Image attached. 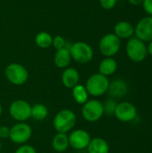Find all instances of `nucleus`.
I'll return each mask as SVG.
<instances>
[{"label": "nucleus", "instance_id": "obj_1", "mask_svg": "<svg viewBox=\"0 0 152 153\" xmlns=\"http://www.w3.org/2000/svg\"><path fill=\"white\" fill-rule=\"evenodd\" d=\"M76 122V114L69 108H65L58 111L54 117L53 126L56 133L67 134L74 128Z\"/></svg>", "mask_w": 152, "mask_h": 153}, {"label": "nucleus", "instance_id": "obj_2", "mask_svg": "<svg viewBox=\"0 0 152 153\" xmlns=\"http://www.w3.org/2000/svg\"><path fill=\"white\" fill-rule=\"evenodd\" d=\"M85 88L90 96L94 98L100 97L108 92L109 80L107 76L97 73L91 74L85 82Z\"/></svg>", "mask_w": 152, "mask_h": 153}, {"label": "nucleus", "instance_id": "obj_3", "mask_svg": "<svg viewBox=\"0 0 152 153\" xmlns=\"http://www.w3.org/2000/svg\"><path fill=\"white\" fill-rule=\"evenodd\" d=\"M125 52L130 60L134 63H141L148 56V48L145 42L133 37L126 42Z\"/></svg>", "mask_w": 152, "mask_h": 153}, {"label": "nucleus", "instance_id": "obj_4", "mask_svg": "<svg viewBox=\"0 0 152 153\" xmlns=\"http://www.w3.org/2000/svg\"><path fill=\"white\" fill-rule=\"evenodd\" d=\"M6 80L15 86H21L27 82L29 79L28 70L21 64L11 63L4 69Z\"/></svg>", "mask_w": 152, "mask_h": 153}, {"label": "nucleus", "instance_id": "obj_5", "mask_svg": "<svg viewBox=\"0 0 152 153\" xmlns=\"http://www.w3.org/2000/svg\"><path fill=\"white\" fill-rule=\"evenodd\" d=\"M72 59L78 64H88L94 56L92 48L84 41H77L71 45L69 48Z\"/></svg>", "mask_w": 152, "mask_h": 153}, {"label": "nucleus", "instance_id": "obj_6", "mask_svg": "<svg viewBox=\"0 0 152 153\" xmlns=\"http://www.w3.org/2000/svg\"><path fill=\"white\" fill-rule=\"evenodd\" d=\"M82 116L84 120L90 123L99 121L104 116L103 103L97 99L89 100L82 105Z\"/></svg>", "mask_w": 152, "mask_h": 153}, {"label": "nucleus", "instance_id": "obj_7", "mask_svg": "<svg viewBox=\"0 0 152 153\" xmlns=\"http://www.w3.org/2000/svg\"><path fill=\"white\" fill-rule=\"evenodd\" d=\"M121 48V39L114 33L104 35L99 43L100 53L106 57H113Z\"/></svg>", "mask_w": 152, "mask_h": 153}, {"label": "nucleus", "instance_id": "obj_8", "mask_svg": "<svg viewBox=\"0 0 152 153\" xmlns=\"http://www.w3.org/2000/svg\"><path fill=\"white\" fill-rule=\"evenodd\" d=\"M32 128L25 122H17L10 128L9 139L15 144H26V143L31 138Z\"/></svg>", "mask_w": 152, "mask_h": 153}, {"label": "nucleus", "instance_id": "obj_9", "mask_svg": "<svg viewBox=\"0 0 152 153\" xmlns=\"http://www.w3.org/2000/svg\"><path fill=\"white\" fill-rule=\"evenodd\" d=\"M31 105L24 100H15L9 107L11 117L17 122H25L30 118Z\"/></svg>", "mask_w": 152, "mask_h": 153}, {"label": "nucleus", "instance_id": "obj_10", "mask_svg": "<svg viewBox=\"0 0 152 153\" xmlns=\"http://www.w3.org/2000/svg\"><path fill=\"white\" fill-rule=\"evenodd\" d=\"M138 115V111L136 107L129 102V101H123L117 103L114 116L117 120L123 123H130L133 122Z\"/></svg>", "mask_w": 152, "mask_h": 153}, {"label": "nucleus", "instance_id": "obj_11", "mask_svg": "<svg viewBox=\"0 0 152 153\" xmlns=\"http://www.w3.org/2000/svg\"><path fill=\"white\" fill-rule=\"evenodd\" d=\"M69 146L76 151H82L87 149L91 137L90 134L84 129L72 130L68 135Z\"/></svg>", "mask_w": 152, "mask_h": 153}, {"label": "nucleus", "instance_id": "obj_12", "mask_svg": "<svg viewBox=\"0 0 152 153\" xmlns=\"http://www.w3.org/2000/svg\"><path fill=\"white\" fill-rule=\"evenodd\" d=\"M134 35L137 39L143 42H151L152 40V16L142 18L134 26Z\"/></svg>", "mask_w": 152, "mask_h": 153}, {"label": "nucleus", "instance_id": "obj_13", "mask_svg": "<svg viewBox=\"0 0 152 153\" xmlns=\"http://www.w3.org/2000/svg\"><path fill=\"white\" fill-rule=\"evenodd\" d=\"M129 87L127 82L123 79H115L109 82V86L108 92L112 97V99H118L125 97L128 92Z\"/></svg>", "mask_w": 152, "mask_h": 153}, {"label": "nucleus", "instance_id": "obj_14", "mask_svg": "<svg viewBox=\"0 0 152 153\" xmlns=\"http://www.w3.org/2000/svg\"><path fill=\"white\" fill-rule=\"evenodd\" d=\"M62 84L67 89H73L74 86L79 84L80 74L77 69L73 67H67L64 69L61 75Z\"/></svg>", "mask_w": 152, "mask_h": 153}, {"label": "nucleus", "instance_id": "obj_15", "mask_svg": "<svg viewBox=\"0 0 152 153\" xmlns=\"http://www.w3.org/2000/svg\"><path fill=\"white\" fill-rule=\"evenodd\" d=\"M114 34L121 39H131L134 35V26L127 21H120L114 27Z\"/></svg>", "mask_w": 152, "mask_h": 153}, {"label": "nucleus", "instance_id": "obj_16", "mask_svg": "<svg viewBox=\"0 0 152 153\" xmlns=\"http://www.w3.org/2000/svg\"><path fill=\"white\" fill-rule=\"evenodd\" d=\"M72 61L69 48H64L56 51L54 56V64L60 69H65L69 66Z\"/></svg>", "mask_w": 152, "mask_h": 153}, {"label": "nucleus", "instance_id": "obj_17", "mask_svg": "<svg viewBox=\"0 0 152 153\" xmlns=\"http://www.w3.org/2000/svg\"><path fill=\"white\" fill-rule=\"evenodd\" d=\"M110 147L108 143L101 137L91 138L88 147V153H109Z\"/></svg>", "mask_w": 152, "mask_h": 153}, {"label": "nucleus", "instance_id": "obj_18", "mask_svg": "<svg viewBox=\"0 0 152 153\" xmlns=\"http://www.w3.org/2000/svg\"><path fill=\"white\" fill-rule=\"evenodd\" d=\"M118 68V64L113 57H105L99 65V73L108 77L113 75Z\"/></svg>", "mask_w": 152, "mask_h": 153}, {"label": "nucleus", "instance_id": "obj_19", "mask_svg": "<svg viewBox=\"0 0 152 153\" xmlns=\"http://www.w3.org/2000/svg\"><path fill=\"white\" fill-rule=\"evenodd\" d=\"M51 145L54 151H56V152H65L70 147L68 135L66 134L56 133L52 139Z\"/></svg>", "mask_w": 152, "mask_h": 153}, {"label": "nucleus", "instance_id": "obj_20", "mask_svg": "<svg viewBox=\"0 0 152 153\" xmlns=\"http://www.w3.org/2000/svg\"><path fill=\"white\" fill-rule=\"evenodd\" d=\"M72 95L74 101L79 105H83L89 100V94L84 85L77 84L72 89Z\"/></svg>", "mask_w": 152, "mask_h": 153}, {"label": "nucleus", "instance_id": "obj_21", "mask_svg": "<svg viewBox=\"0 0 152 153\" xmlns=\"http://www.w3.org/2000/svg\"><path fill=\"white\" fill-rule=\"evenodd\" d=\"M48 116L47 108L42 103H37L31 106L30 117L37 121H42L46 119Z\"/></svg>", "mask_w": 152, "mask_h": 153}, {"label": "nucleus", "instance_id": "obj_22", "mask_svg": "<svg viewBox=\"0 0 152 153\" xmlns=\"http://www.w3.org/2000/svg\"><path fill=\"white\" fill-rule=\"evenodd\" d=\"M53 37L47 31H41L35 37V43L40 48H48L52 46Z\"/></svg>", "mask_w": 152, "mask_h": 153}, {"label": "nucleus", "instance_id": "obj_23", "mask_svg": "<svg viewBox=\"0 0 152 153\" xmlns=\"http://www.w3.org/2000/svg\"><path fill=\"white\" fill-rule=\"evenodd\" d=\"M117 103L114 99H108L104 103H103V108H104V114L107 115H114L116 108Z\"/></svg>", "mask_w": 152, "mask_h": 153}, {"label": "nucleus", "instance_id": "obj_24", "mask_svg": "<svg viewBox=\"0 0 152 153\" xmlns=\"http://www.w3.org/2000/svg\"><path fill=\"white\" fill-rule=\"evenodd\" d=\"M65 44H66V41L64 37H62L60 35H56V36L53 37L52 46L56 48V50L65 48Z\"/></svg>", "mask_w": 152, "mask_h": 153}, {"label": "nucleus", "instance_id": "obj_25", "mask_svg": "<svg viewBox=\"0 0 152 153\" xmlns=\"http://www.w3.org/2000/svg\"><path fill=\"white\" fill-rule=\"evenodd\" d=\"M14 153H37L36 149L31 146V145H29V144H22L21 146H19L16 150Z\"/></svg>", "mask_w": 152, "mask_h": 153}, {"label": "nucleus", "instance_id": "obj_26", "mask_svg": "<svg viewBox=\"0 0 152 153\" xmlns=\"http://www.w3.org/2000/svg\"><path fill=\"white\" fill-rule=\"evenodd\" d=\"M117 3V0H99L100 6L106 10L113 9Z\"/></svg>", "mask_w": 152, "mask_h": 153}, {"label": "nucleus", "instance_id": "obj_27", "mask_svg": "<svg viewBox=\"0 0 152 153\" xmlns=\"http://www.w3.org/2000/svg\"><path fill=\"white\" fill-rule=\"evenodd\" d=\"M142 5L145 13L149 16H152V0H143Z\"/></svg>", "mask_w": 152, "mask_h": 153}, {"label": "nucleus", "instance_id": "obj_28", "mask_svg": "<svg viewBox=\"0 0 152 153\" xmlns=\"http://www.w3.org/2000/svg\"><path fill=\"white\" fill-rule=\"evenodd\" d=\"M10 135V127L6 126H0V140L9 139Z\"/></svg>", "mask_w": 152, "mask_h": 153}, {"label": "nucleus", "instance_id": "obj_29", "mask_svg": "<svg viewBox=\"0 0 152 153\" xmlns=\"http://www.w3.org/2000/svg\"><path fill=\"white\" fill-rule=\"evenodd\" d=\"M142 1L143 0H128V2L133 5V6H138V5H141L142 4Z\"/></svg>", "mask_w": 152, "mask_h": 153}, {"label": "nucleus", "instance_id": "obj_30", "mask_svg": "<svg viewBox=\"0 0 152 153\" xmlns=\"http://www.w3.org/2000/svg\"><path fill=\"white\" fill-rule=\"evenodd\" d=\"M147 48H148V54L152 57V40L151 42H149V45L147 46Z\"/></svg>", "mask_w": 152, "mask_h": 153}, {"label": "nucleus", "instance_id": "obj_31", "mask_svg": "<svg viewBox=\"0 0 152 153\" xmlns=\"http://www.w3.org/2000/svg\"><path fill=\"white\" fill-rule=\"evenodd\" d=\"M2 114H3V107H2V105L0 104V117L2 116Z\"/></svg>", "mask_w": 152, "mask_h": 153}, {"label": "nucleus", "instance_id": "obj_32", "mask_svg": "<svg viewBox=\"0 0 152 153\" xmlns=\"http://www.w3.org/2000/svg\"><path fill=\"white\" fill-rule=\"evenodd\" d=\"M1 149H2V143H1V140H0V152H1Z\"/></svg>", "mask_w": 152, "mask_h": 153}, {"label": "nucleus", "instance_id": "obj_33", "mask_svg": "<svg viewBox=\"0 0 152 153\" xmlns=\"http://www.w3.org/2000/svg\"><path fill=\"white\" fill-rule=\"evenodd\" d=\"M0 153H6V152H0Z\"/></svg>", "mask_w": 152, "mask_h": 153}, {"label": "nucleus", "instance_id": "obj_34", "mask_svg": "<svg viewBox=\"0 0 152 153\" xmlns=\"http://www.w3.org/2000/svg\"><path fill=\"white\" fill-rule=\"evenodd\" d=\"M0 1H1V0H0Z\"/></svg>", "mask_w": 152, "mask_h": 153}]
</instances>
